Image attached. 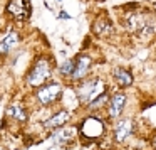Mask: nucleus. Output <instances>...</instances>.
Returning a JSON list of instances; mask_svg holds the SVG:
<instances>
[{
	"instance_id": "3",
	"label": "nucleus",
	"mask_w": 156,
	"mask_h": 150,
	"mask_svg": "<svg viewBox=\"0 0 156 150\" xmlns=\"http://www.w3.org/2000/svg\"><path fill=\"white\" fill-rule=\"evenodd\" d=\"M7 12L15 21H27L30 15V4L29 0H10L7 5Z\"/></svg>"
},
{
	"instance_id": "16",
	"label": "nucleus",
	"mask_w": 156,
	"mask_h": 150,
	"mask_svg": "<svg viewBox=\"0 0 156 150\" xmlns=\"http://www.w3.org/2000/svg\"><path fill=\"white\" fill-rule=\"evenodd\" d=\"M153 147L156 148V137H154V140H153Z\"/></svg>"
},
{
	"instance_id": "8",
	"label": "nucleus",
	"mask_w": 156,
	"mask_h": 150,
	"mask_svg": "<svg viewBox=\"0 0 156 150\" xmlns=\"http://www.w3.org/2000/svg\"><path fill=\"white\" fill-rule=\"evenodd\" d=\"M133 122L131 120H121V122L116 125L114 128V135H116V140L118 142H122V140H126L129 135L133 133Z\"/></svg>"
},
{
	"instance_id": "15",
	"label": "nucleus",
	"mask_w": 156,
	"mask_h": 150,
	"mask_svg": "<svg viewBox=\"0 0 156 150\" xmlns=\"http://www.w3.org/2000/svg\"><path fill=\"white\" fill-rule=\"evenodd\" d=\"M106 101H108V95H106V93H102V95H99L96 99H92V101L89 103V108H94V110H98V108H101V106L104 105Z\"/></svg>"
},
{
	"instance_id": "14",
	"label": "nucleus",
	"mask_w": 156,
	"mask_h": 150,
	"mask_svg": "<svg viewBox=\"0 0 156 150\" xmlns=\"http://www.w3.org/2000/svg\"><path fill=\"white\" fill-rule=\"evenodd\" d=\"M72 71H74V61H64L59 68V73L62 76H72Z\"/></svg>"
},
{
	"instance_id": "10",
	"label": "nucleus",
	"mask_w": 156,
	"mask_h": 150,
	"mask_svg": "<svg viewBox=\"0 0 156 150\" xmlns=\"http://www.w3.org/2000/svg\"><path fill=\"white\" fill-rule=\"evenodd\" d=\"M67 120H69V111H59L57 115L49 118L44 125H45V128H59V126H62Z\"/></svg>"
},
{
	"instance_id": "7",
	"label": "nucleus",
	"mask_w": 156,
	"mask_h": 150,
	"mask_svg": "<svg viewBox=\"0 0 156 150\" xmlns=\"http://www.w3.org/2000/svg\"><path fill=\"white\" fill-rule=\"evenodd\" d=\"M124 105H126V96L122 93H116L111 99V105H109V115L112 118H118L121 116L122 110H124Z\"/></svg>"
},
{
	"instance_id": "1",
	"label": "nucleus",
	"mask_w": 156,
	"mask_h": 150,
	"mask_svg": "<svg viewBox=\"0 0 156 150\" xmlns=\"http://www.w3.org/2000/svg\"><path fill=\"white\" fill-rule=\"evenodd\" d=\"M104 91V83L101 81V79H87V81L81 83V86L77 88V95L79 98L82 99V101H86L89 105V103L92 101V99H96L99 95H102Z\"/></svg>"
},
{
	"instance_id": "11",
	"label": "nucleus",
	"mask_w": 156,
	"mask_h": 150,
	"mask_svg": "<svg viewBox=\"0 0 156 150\" xmlns=\"http://www.w3.org/2000/svg\"><path fill=\"white\" fill-rule=\"evenodd\" d=\"M114 78H116V81H118V84L122 86V88L133 84V76L129 74L126 69H116V71H114Z\"/></svg>"
},
{
	"instance_id": "9",
	"label": "nucleus",
	"mask_w": 156,
	"mask_h": 150,
	"mask_svg": "<svg viewBox=\"0 0 156 150\" xmlns=\"http://www.w3.org/2000/svg\"><path fill=\"white\" fill-rule=\"evenodd\" d=\"M19 44V36L17 32H7L4 37L0 39V54H7L9 51Z\"/></svg>"
},
{
	"instance_id": "6",
	"label": "nucleus",
	"mask_w": 156,
	"mask_h": 150,
	"mask_svg": "<svg viewBox=\"0 0 156 150\" xmlns=\"http://www.w3.org/2000/svg\"><path fill=\"white\" fill-rule=\"evenodd\" d=\"M82 133L87 137H98L102 133V123L99 118H94V116H91V118H87L84 122V125H82Z\"/></svg>"
},
{
	"instance_id": "2",
	"label": "nucleus",
	"mask_w": 156,
	"mask_h": 150,
	"mask_svg": "<svg viewBox=\"0 0 156 150\" xmlns=\"http://www.w3.org/2000/svg\"><path fill=\"white\" fill-rule=\"evenodd\" d=\"M49 78H51V66H49V62L45 59H39L35 62V66L30 69V73L27 74V84L41 86Z\"/></svg>"
},
{
	"instance_id": "13",
	"label": "nucleus",
	"mask_w": 156,
	"mask_h": 150,
	"mask_svg": "<svg viewBox=\"0 0 156 150\" xmlns=\"http://www.w3.org/2000/svg\"><path fill=\"white\" fill-rule=\"evenodd\" d=\"M9 115L14 116V118H17L19 122H25V120H27V116H25V111L22 110V106L19 105V103H15V105H12L10 108H9Z\"/></svg>"
},
{
	"instance_id": "5",
	"label": "nucleus",
	"mask_w": 156,
	"mask_h": 150,
	"mask_svg": "<svg viewBox=\"0 0 156 150\" xmlns=\"http://www.w3.org/2000/svg\"><path fill=\"white\" fill-rule=\"evenodd\" d=\"M89 69H91V58L87 56H81L77 62H74V71H72V78L74 79H82L87 76Z\"/></svg>"
},
{
	"instance_id": "4",
	"label": "nucleus",
	"mask_w": 156,
	"mask_h": 150,
	"mask_svg": "<svg viewBox=\"0 0 156 150\" xmlns=\"http://www.w3.org/2000/svg\"><path fill=\"white\" fill-rule=\"evenodd\" d=\"M61 91H62V88H61V84H57V83L42 86V88L37 89V99H39L41 105H51V103H54L55 99L59 98Z\"/></svg>"
},
{
	"instance_id": "12",
	"label": "nucleus",
	"mask_w": 156,
	"mask_h": 150,
	"mask_svg": "<svg viewBox=\"0 0 156 150\" xmlns=\"http://www.w3.org/2000/svg\"><path fill=\"white\" fill-rule=\"evenodd\" d=\"M76 130L74 128H59V132L54 135V142L55 143H64L67 140H71L74 137Z\"/></svg>"
}]
</instances>
